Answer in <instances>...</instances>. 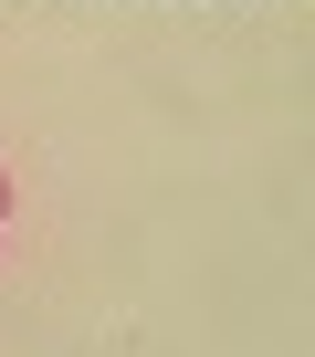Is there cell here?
Wrapping results in <instances>:
<instances>
[{
    "label": "cell",
    "instance_id": "obj_1",
    "mask_svg": "<svg viewBox=\"0 0 315 357\" xmlns=\"http://www.w3.org/2000/svg\"><path fill=\"white\" fill-rule=\"evenodd\" d=\"M0 211H11V178H0Z\"/></svg>",
    "mask_w": 315,
    "mask_h": 357
}]
</instances>
